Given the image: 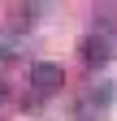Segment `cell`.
Here are the masks:
<instances>
[{
    "mask_svg": "<svg viewBox=\"0 0 117 121\" xmlns=\"http://www.w3.org/2000/svg\"><path fill=\"white\" fill-rule=\"evenodd\" d=\"M22 52V35H9V30H0V60L18 56Z\"/></svg>",
    "mask_w": 117,
    "mask_h": 121,
    "instance_id": "obj_4",
    "label": "cell"
},
{
    "mask_svg": "<svg viewBox=\"0 0 117 121\" xmlns=\"http://www.w3.org/2000/svg\"><path fill=\"white\" fill-rule=\"evenodd\" d=\"M108 95H113V91H108L104 82H100L95 91H87V95L74 104V121H100V117H104V104H108Z\"/></svg>",
    "mask_w": 117,
    "mask_h": 121,
    "instance_id": "obj_3",
    "label": "cell"
},
{
    "mask_svg": "<svg viewBox=\"0 0 117 121\" xmlns=\"http://www.w3.org/2000/svg\"><path fill=\"white\" fill-rule=\"evenodd\" d=\"M78 56L91 69H104L108 60H113V35H108V30H91V35L78 43Z\"/></svg>",
    "mask_w": 117,
    "mask_h": 121,
    "instance_id": "obj_2",
    "label": "cell"
},
{
    "mask_svg": "<svg viewBox=\"0 0 117 121\" xmlns=\"http://www.w3.org/2000/svg\"><path fill=\"white\" fill-rule=\"evenodd\" d=\"M26 78H31V95L35 99H48L56 91L65 86V69L56 65V60H35L31 69H26Z\"/></svg>",
    "mask_w": 117,
    "mask_h": 121,
    "instance_id": "obj_1",
    "label": "cell"
},
{
    "mask_svg": "<svg viewBox=\"0 0 117 121\" xmlns=\"http://www.w3.org/2000/svg\"><path fill=\"white\" fill-rule=\"evenodd\" d=\"M4 95H9V82H4V78H0V99H4Z\"/></svg>",
    "mask_w": 117,
    "mask_h": 121,
    "instance_id": "obj_5",
    "label": "cell"
}]
</instances>
